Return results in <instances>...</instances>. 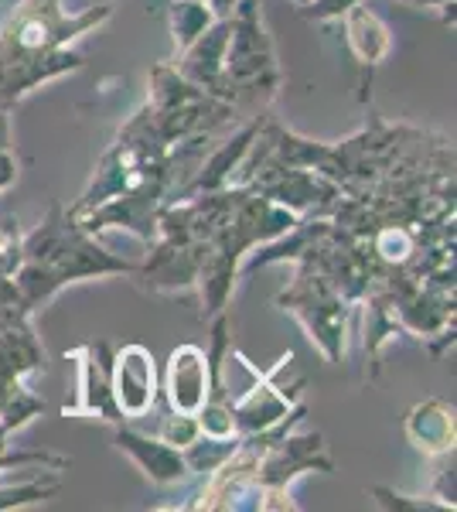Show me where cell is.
<instances>
[{
    "label": "cell",
    "instance_id": "8",
    "mask_svg": "<svg viewBox=\"0 0 457 512\" xmlns=\"http://www.w3.org/2000/svg\"><path fill=\"white\" fill-rule=\"evenodd\" d=\"M406 431H410L413 444L427 454H444L454 448V410L440 400H427L420 407L410 410L406 420Z\"/></svg>",
    "mask_w": 457,
    "mask_h": 512
},
{
    "label": "cell",
    "instance_id": "11",
    "mask_svg": "<svg viewBox=\"0 0 457 512\" xmlns=\"http://www.w3.org/2000/svg\"><path fill=\"white\" fill-rule=\"evenodd\" d=\"M253 134H256V127H249L246 134H239L236 140H232V144L222 147V151L215 154V158L209 161V168H205V171H209V175L198 178V181H195V188H219L222 181H226L229 171L236 168V161L243 158V151L249 147V140H253Z\"/></svg>",
    "mask_w": 457,
    "mask_h": 512
},
{
    "label": "cell",
    "instance_id": "12",
    "mask_svg": "<svg viewBox=\"0 0 457 512\" xmlns=\"http://www.w3.org/2000/svg\"><path fill=\"white\" fill-rule=\"evenodd\" d=\"M161 437L168 444H174V448L185 451L191 441H198V437H202V427H198L195 414H178V410H174V414L161 424Z\"/></svg>",
    "mask_w": 457,
    "mask_h": 512
},
{
    "label": "cell",
    "instance_id": "1",
    "mask_svg": "<svg viewBox=\"0 0 457 512\" xmlns=\"http://www.w3.org/2000/svg\"><path fill=\"white\" fill-rule=\"evenodd\" d=\"M113 4H99L79 18H65L58 0H21L0 28V106L21 99L38 82L79 69L69 41L106 21Z\"/></svg>",
    "mask_w": 457,
    "mask_h": 512
},
{
    "label": "cell",
    "instance_id": "3",
    "mask_svg": "<svg viewBox=\"0 0 457 512\" xmlns=\"http://www.w3.org/2000/svg\"><path fill=\"white\" fill-rule=\"evenodd\" d=\"M79 362V400L72 403V414H82V417H99V420H110V424H123L120 407L113 400V386H110V345L106 342H96V345H82V349L72 352Z\"/></svg>",
    "mask_w": 457,
    "mask_h": 512
},
{
    "label": "cell",
    "instance_id": "14",
    "mask_svg": "<svg viewBox=\"0 0 457 512\" xmlns=\"http://www.w3.org/2000/svg\"><path fill=\"white\" fill-rule=\"evenodd\" d=\"M372 495H376L379 506H386V509H447L444 502H410L389 489H372Z\"/></svg>",
    "mask_w": 457,
    "mask_h": 512
},
{
    "label": "cell",
    "instance_id": "9",
    "mask_svg": "<svg viewBox=\"0 0 457 512\" xmlns=\"http://www.w3.org/2000/svg\"><path fill=\"white\" fill-rule=\"evenodd\" d=\"M345 31H348V45H352L355 59H359L365 69H376V65L389 55V28L382 24L376 14L365 11V7H348L345 11Z\"/></svg>",
    "mask_w": 457,
    "mask_h": 512
},
{
    "label": "cell",
    "instance_id": "13",
    "mask_svg": "<svg viewBox=\"0 0 457 512\" xmlns=\"http://www.w3.org/2000/svg\"><path fill=\"white\" fill-rule=\"evenodd\" d=\"M304 14L314 21H324V18H342L348 7H355L359 0H304Z\"/></svg>",
    "mask_w": 457,
    "mask_h": 512
},
{
    "label": "cell",
    "instance_id": "17",
    "mask_svg": "<svg viewBox=\"0 0 457 512\" xmlns=\"http://www.w3.org/2000/svg\"><path fill=\"white\" fill-rule=\"evenodd\" d=\"M205 4H209V0H205Z\"/></svg>",
    "mask_w": 457,
    "mask_h": 512
},
{
    "label": "cell",
    "instance_id": "16",
    "mask_svg": "<svg viewBox=\"0 0 457 512\" xmlns=\"http://www.w3.org/2000/svg\"><path fill=\"white\" fill-rule=\"evenodd\" d=\"M209 4L215 7V14H222V18H226V14L232 11V7L239 4V0H209Z\"/></svg>",
    "mask_w": 457,
    "mask_h": 512
},
{
    "label": "cell",
    "instance_id": "5",
    "mask_svg": "<svg viewBox=\"0 0 457 512\" xmlns=\"http://www.w3.org/2000/svg\"><path fill=\"white\" fill-rule=\"evenodd\" d=\"M116 448L127 451L130 458L140 465V472H144L151 482L157 485H168V482H178V478L188 475V461H185V451L174 448L168 444L164 437H144L137 431H127V427H120V431L113 434Z\"/></svg>",
    "mask_w": 457,
    "mask_h": 512
},
{
    "label": "cell",
    "instance_id": "10",
    "mask_svg": "<svg viewBox=\"0 0 457 512\" xmlns=\"http://www.w3.org/2000/svg\"><path fill=\"white\" fill-rule=\"evenodd\" d=\"M212 24V7L205 0H174L171 4V31H174V45L185 52V48L202 35Z\"/></svg>",
    "mask_w": 457,
    "mask_h": 512
},
{
    "label": "cell",
    "instance_id": "4",
    "mask_svg": "<svg viewBox=\"0 0 457 512\" xmlns=\"http://www.w3.org/2000/svg\"><path fill=\"white\" fill-rule=\"evenodd\" d=\"M110 386L113 400L123 417H140L151 410L157 376H154V355L144 345H127L113 355L110 362Z\"/></svg>",
    "mask_w": 457,
    "mask_h": 512
},
{
    "label": "cell",
    "instance_id": "2",
    "mask_svg": "<svg viewBox=\"0 0 457 512\" xmlns=\"http://www.w3.org/2000/svg\"><path fill=\"white\" fill-rule=\"evenodd\" d=\"M232 31L226 45V89H277V65H273V48L270 38L260 24V11L256 0H239L232 7Z\"/></svg>",
    "mask_w": 457,
    "mask_h": 512
},
{
    "label": "cell",
    "instance_id": "15",
    "mask_svg": "<svg viewBox=\"0 0 457 512\" xmlns=\"http://www.w3.org/2000/svg\"><path fill=\"white\" fill-rule=\"evenodd\" d=\"M7 144H11V127H7V117L0 110V151H7Z\"/></svg>",
    "mask_w": 457,
    "mask_h": 512
},
{
    "label": "cell",
    "instance_id": "7",
    "mask_svg": "<svg viewBox=\"0 0 457 512\" xmlns=\"http://www.w3.org/2000/svg\"><path fill=\"white\" fill-rule=\"evenodd\" d=\"M287 410H290V396L280 393V386H273V373H270L239 400V407L232 410V420H236V431L260 434L277 424L280 417H287Z\"/></svg>",
    "mask_w": 457,
    "mask_h": 512
},
{
    "label": "cell",
    "instance_id": "6",
    "mask_svg": "<svg viewBox=\"0 0 457 512\" xmlns=\"http://www.w3.org/2000/svg\"><path fill=\"white\" fill-rule=\"evenodd\" d=\"M209 396V366L198 345H181L168 362V400L178 414H198Z\"/></svg>",
    "mask_w": 457,
    "mask_h": 512
}]
</instances>
